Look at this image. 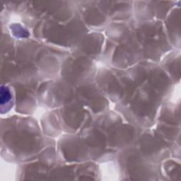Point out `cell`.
I'll list each match as a JSON object with an SVG mask.
<instances>
[{"label":"cell","mask_w":181,"mask_h":181,"mask_svg":"<svg viewBox=\"0 0 181 181\" xmlns=\"http://www.w3.org/2000/svg\"><path fill=\"white\" fill-rule=\"evenodd\" d=\"M11 95L9 92V91L7 90L6 87L2 86L1 89V104H3L4 103L7 102L10 99Z\"/></svg>","instance_id":"1"}]
</instances>
